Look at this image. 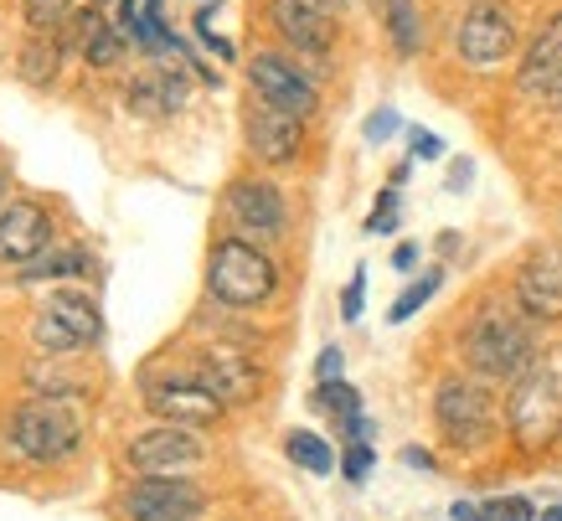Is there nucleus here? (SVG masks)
I'll return each instance as SVG.
<instances>
[{"label": "nucleus", "mask_w": 562, "mask_h": 521, "mask_svg": "<svg viewBox=\"0 0 562 521\" xmlns=\"http://www.w3.org/2000/svg\"><path fill=\"white\" fill-rule=\"evenodd\" d=\"M47 279H88V253H78V248H47L42 258L21 264L16 285H47Z\"/></svg>", "instance_id": "obj_21"}, {"label": "nucleus", "mask_w": 562, "mask_h": 521, "mask_svg": "<svg viewBox=\"0 0 562 521\" xmlns=\"http://www.w3.org/2000/svg\"><path fill=\"white\" fill-rule=\"evenodd\" d=\"M145 408H150L160 423H187V429H206V423L222 419V398L217 392H206L196 377L187 372H171L166 383L160 377H145Z\"/></svg>", "instance_id": "obj_8"}, {"label": "nucleus", "mask_w": 562, "mask_h": 521, "mask_svg": "<svg viewBox=\"0 0 562 521\" xmlns=\"http://www.w3.org/2000/svg\"><path fill=\"white\" fill-rule=\"evenodd\" d=\"M387 32H392V47L403 52H418V42H424V21H418V11H413V0H392L387 5Z\"/></svg>", "instance_id": "obj_24"}, {"label": "nucleus", "mask_w": 562, "mask_h": 521, "mask_svg": "<svg viewBox=\"0 0 562 521\" xmlns=\"http://www.w3.org/2000/svg\"><path fill=\"white\" fill-rule=\"evenodd\" d=\"M206 490L187 475H139L124 490V517L130 521H202Z\"/></svg>", "instance_id": "obj_7"}, {"label": "nucleus", "mask_w": 562, "mask_h": 521, "mask_svg": "<svg viewBox=\"0 0 562 521\" xmlns=\"http://www.w3.org/2000/svg\"><path fill=\"white\" fill-rule=\"evenodd\" d=\"M372 470V444L367 439H351V454H346V480H367Z\"/></svg>", "instance_id": "obj_31"}, {"label": "nucleus", "mask_w": 562, "mask_h": 521, "mask_svg": "<svg viewBox=\"0 0 562 521\" xmlns=\"http://www.w3.org/2000/svg\"><path fill=\"white\" fill-rule=\"evenodd\" d=\"M558 103H562V93H558Z\"/></svg>", "instance_id": "obj_42"}, {"label": "nucleus", "mask_w": 562, "mask_h": 521, "mask_svg": "<svg viewBox=\"0 0 562 521\" xmlns=\"http://www.w3.org/2000/svg\"><path fill=\"white\" fill-rule=\"evenodd\" d=\"M361 300H367V269L351 274V285H346V300H341V315H346V320H361Z\"/></svg>", "instance_id": "obj_33"}, {"label": "nucleus", "mask_w": 562, "mask_h": 521, "mask_svg": "<svg viewBox=\"0 0 562 521\" xmlns=\"http://www.w3.org/2000/svg\"><path fill=\"white\" fill-rule=\"evenodd\" d=\"M181 103H187V78H181V73L150 68L130 84V109H135V114L160 119V114H176Z\"/></svg>", "instance_id": "obj_19"}, {"label": "nucleus", "mask_w": 562, "mask_h": 521, "mask_svg": "<svg viewBox=\"0 0 562 521\" xmlns=\"http://www.w3.org/2000/svg\"><path fill=\"white\" fill-rule=\"evenodd\" d=\"M434 419L454 450H485L495 434V398L470 377H449L434 392Z\"/></svg>", "instance_id": "obj_5"}, {"label": "nucleus", "mask_w": 562, "mask_h": 521, "mask_svg": "<svg viewBox=\"0 0 562 521\" xmlns=\"http://www.w3.org/2000/svg\"><path fill=\"white\" fill-rule=\"evenodd\" d=\"M191 377L206 387V392H217L222 403H248L258 387H263V372H258V362H248V356L238 352H206L191 362Z\"/></svg>", "instance_id": "obj_17"}, {"label": "nucleus", "mask_w": 562, "mask_h": 521, "mask_svg": "<svg viewBox=\"0 0 562 521\" xmlns=\"http://www.w3.org/2000/svg\"><path fill=\"white\" fill-rule=\"evenodd\" d=\"M464 181H470V160H460V166H454V176H449V186H454V191H460Z\"/></svg>", "instance_id": "obj_39"}, {"label": "nucleus", "mask_w": 562, "mask_h": 521, "mask_svg": "<svg viewBox=\"0 0 562 521\" xmlns=\"http://www.w3.org/2000/svg\"><path fill=\"white\" fill-rule=\"evenodd\" d=\"M83 444L78 398H32L5 419V450L26 465H63Z\"/></svg>", "instance_id": "obj_1"}, {"label": "nucleus", "mask_w": 562, "mask_h": 521, "mask_svg": "<svg viewBox=\"0 0 562 521\" xmlns=\"http://www.w3.org/2000/svg\"><path fill=\"white\" fill-rule=\"evenodd\" d=\"M537 521H562V506H552V511H542Z\"/></svg>", "instance_id": "obj_40"}, {"label": "nucleus", "mask_w": 562, "mask_h": 521, "mask_svg": "<svg viewBox=\"0 0 562 521\" xmlns=\"http://www.w3.org/2000/svg\"><path fill=\"white\" fill-rule=\"evenodd\" d=\"M103 320H99V304L88 300L83 289H52L47 304L36 310L32 320V336L42 352H83L88 341H99Z\"/></svg>", "instance_id": "obj_6"}, {"label": "nucleus", "mask_w": 562, "mask_h": 521, "mask_svg": "<svg viewBox=\"0 0 562 521\" xmlns=\"http://www.w3.org/2000/svg\"><path fill=\"white\" fill-rule=\"evenodd\" d=\"M516 300L531 320H562V248L531 253L516 269Z\"/></svg>", "instance_id": "obj_15"}, {"label": "nucleus", "mask_w": 562, "mask_h": 521, "mask_svg": "<svg viewBox=\"0 0 562 521\" xmlns=\"http://www.w3.org/2000/svg\"><path fill=\"white\" fill-rule=\"evenodd\" d=\"M300 145H305V119L269 99H254V109H248V151L263 166H290Z\"/></svg>", "instance_id": "obj_12"}, {"label": "nucleus", "mask_w": 562, "mask_h": 521, "mask_svg": "<svg viewBox=\"0 0 562 521\" xmlns=\"http://www.w3.org/2000/svg\"><path fill=\"white\" fill-rule=\"evenodd\" d=\"M78 47H83V57L93 68H114L124 52V36L114 32V21L103 16V11H83L78 16Z\"/></svg>", "instance_id": "obj_20"}, {"label": "nucleus", "mask_w": 562, "mask_h": 521, "mask_svg": "<svg viewBox=\"0 0 562 521\" xmlns=\"http://www.w3.org/2000/svg\"><path fill=\"white\" fill-rule=\"evenodd\" d=\"M26 387L36 398H83L88 377L83 372H68L63 362H26Z\"/></svg>", "instance_id": "obj_22"}, {"label": "nucleus", "mask_w": 562, "mask_h": 521, "mask_svg": "<svg viewBox=\"0 0 562 521\" xmlns=\"http://www.w3.org/2000/svg\"><path fill=\"white\" fill-rule=\"evenodd\" d=\"M269 16L284 42L300 52H325L336 42V5L330 0H269Z\"/></svg>", "instance_id": "obj_14"}, {"label": "nucleus", "mask_w": 562, "mask_h": 521, "mask_svg": "<svg viewBox=\"0 0 562 521\" xmlns=\"http://www.w3.org/2000/svg\"><path fill=\"white\" fill-rule=\"evenodd\" d=\"M439 279H443L439 269H428L424 279H413V285L403 289L397 300H392V310H387V320H392V325H403V320H413V315H418V310H424V304L434 300V295H439Z\"/></svg>", "instance_id": "obj_26"}, {"label": "nucleus", "mask_w": 562, "mask_h": 521, "mask_svg": "<svg viewBox=\"0 0 562 521\" xmlns=\"http://www.w3.org/2000/svg\"><path fill=\"white\" fill-rule=\"evenodd\" d=\"M284 450H290V459L300 465V470H310V475H330L336 470V454H330V444H325L321 434H290L284 439Z\"/></svg>", "instance_id": "obj_23"}, {"label": "nucleus", "mask_w": 562, "mask_h": 521, "mask_svg": "<svg viewBox=\"0 0 562 521\" xmlns=\"http://www.w3.org/2000/svg\"><path fill=\"white\" fill-rule=\"evenodd\" d=\"M392 264H397V269H413V264H418V248H413V243H403V248L392 253Z\"/></svg>", "instance_id": "obj_37"}, {"label": "nucleus", "mask_w": 562, "mask_h": 521, "mask_svg": "<svg viewBox=\"0 0 562 521\" xmlns=\"http://www.w3.org/2000/svg\"><path fill=\"white\" fill-rule=\"evenodd\" d=\"M464 356L480 377H506L516 383L521 372L537 367V341L516 315H501V310H485V315L470 325L464 336Z\"/></svg>", "instance_id": "obj_4"}, {"label": "nucleus", "mask_w": 562, "mask_h": 521, "mask_svg": "<svg viewBox=\"0 0 562 521\" xmlns=\"http://www.w3.org/2000/svg\"><path fill=\"white\" fill-rule=\"evenodd\" d=\"M248 84H254L258 99L279 103V109H290L300 119H310L321 109V88L310 84L290 57H279V52H258L254 63H248Z\"/></svg>", "instance_id": "obj_11"}, {"label": "nucleus", "mask_w": 562, "mask_h": 521, "mask_svg": "<svg viewBox=\"0 0 562 521\" xmlns=\"http://www.w3.org/2000/svg\"><path fill=\"white\" fill-rule=\"evenodd\" d=\"M206 289L233 310H254L279 289V269L263 248H254L248 237H222L206 264Z\"/></svg>", "instance_id": "obj_2"}, {"label": "nucleus", "mask_w": 562, "mask_h": 521, "mask_svg": "<svg viewBox=\"0 0 562 521\" xmlns=\"http://www.w3.org/2000/svg\"><path fill=\"white\" fill-rule=\"evenodd\" d=\"M403 459H408V465H418V470H428V465H434L424 450H403Z\"/></svg>", "instance_id": "obj_38"}, {"label": "nucleus", "mask_w": 562, "mask_h": 521, "mask_svg": "<svg viewBox=\"0 0 562 521\" xmlns=\"http://www.w3.org/2000/svg\"><path fill=\"white\" fill-rule=\"evenodd\" d=\"M521 93L527 99H558L562 93V11L531 36L527 57H521Z\"/></svg>", "instance_id": "obj_18"}, {"label": "nucleus", "mask_w": 562, "mask_h": 521, "mask_svg": "<svg viewBox=\"0 0 562 521\" xmlns=\"http://www.w3.org/2000/svg\"><path fill=\"white\" fill-rule=\"evenodd\" d=\"M227 218L238 222L243 237H258V243H273V237L284 233V197H279V186L273 181H233L227 186Z\"/></svg>", "instance_id": "obj_13"}, {"label": "nucleus", "mask_w": 562, "mask_h": 521, "mask_svg": "<svg viewBox=\"0 0 562 521\" xmlns=\"http://www.w3.org/2000/svg\"><path fill=\"white\" fill-rule=\"evenodd\" d=\"M397 130H403V119H397V109H376V114L367 119V140H376V145H382V140H392Z\"/></svg>", "instance_id": "obj_30"}, {"label": "nucleus", "mask_w": 562, "mask_h": 521, "mask_svg": "<svg viewBox=\"0 0 562 521\" xmlns=\"http://www.w3.org/2000/svg\"><path fill=\"white\" fill-rule=\"evenodd\" d=\"M454 521H485V511L480 506H470V501H454V511H449Z\"/></svg>", "instance_id": "obj_36"}, {"label": "nucleus", "mask_w": 562, "mask_h": 521, "mask_svg": "<svg viewBox=\"0 0 562 521\" xmlns=\"http://www.w3.org/2000/svg\"><path fill=\"white\" fill-rule=\"evenodd\" d=\"M52 248V222L36 202L0 207V264H32Z\"/></svg>", "instance_id": "obj_16"}, {"label": "nucleus", "mask_w": 562, "mask_h": 521, "mask_svg": "<svg viewBox=\"0 0 562 521\" xmlns=\"http://www.w3.org/2000/svg\"><path fill=\"white\" fill-rule=\"evenodd\" d=\"M0 207H5V176H0Z\"/></svg>", "instance_id": "obj_41"}, {"label": "nucleus", "mask_w": 562, "mask_h": 521, "mask_svg": "<svg viewBox=\"0 0 562 521\" xmlns=\"http://www.w3.org/2000/svg\"><path fill=\"white\" fill-rule=\"evenodd\" d=\"M315 408H321V413H330V419L351 423L361 413V392L351 383H341V377H336V383H321V387H315Z\"/></svg>", "instance_id": "obj_25"}, {"label": "nucleus", "mask_w": 562, "mask_h": 521, "mask_svg": "<svg viewBox=\"0 0 562 521\" xmlns=\"http://www.w3.org/2000/svg\"><path fill=\"white\" fill-rule=\"evenodd\" d=\"M392 222H397V191H382L376 212L367 218V233H392Z\"/></svg>", "instance_id": "obj_32"}, {"label": "nucleus", "mask_w": 562, "mask_h": 521, "mask_svg": "<svg viewBox=\"0 0 562 521\" xmlns=\"http://www.w3.org/2000/svg\"><path fill=\"white\" fill-rule=\"evenodd\" d=\"M413 155H418V160H439L443 155V140L439 135H428V130H413Z\"/></svg>", "instance_id": "obj_34"}, {"label": "nucleus", "mask_w": 562, "mask_h": 521, "mask_svg": "<svg viewBox=\"0 0 562 521\" xmlns=\"http://www.w3.org/2000/svg\"><path fill=\"white\" fill-rule=\"evenodd\" d=\"M506 423H512V439L527 454L547 450L562 434V372L552 367L521 372L512 387V403H506Z\"/></svg>", "instance_id": "obj_3"}, {"label": "nucleus", "mask_w": 562, "mask_h": 521, "mask_svg": "<svg viewBox=\"0 0 562 521\" xmlns=\"http://www.w3.org/2000/svg\"><path fill=\"white\" fill-rule=\"evenodd\" d=\"M341 346H325L321 352V362H315V372H321V383H336V377H341Z\"/></svg>", "instance_id": "obj_35"}, {"label": "nucleus", "mask_w": 562, "mask_h": 521, "mask_svg": "<svg viewBox=\"0 0 562 521\" xmlns=\"http://www.w3.org/2000/svg\"><path fill=\"white\" fill-rule=\"evenodd\" d=\"M21 73H26L32 84H52V78H57V47H52L47 32H36L32 42H26V52H21Z\"/></svg>", "instance_id": "obj_27"}, {"label": "nucleus", "mask_w": 562, "mask_h": 521, "mask_svg": "<svg viewBox=\"0 0 562 521\" xmlns=\"http://www.w3.org/2000/svg\"><path fill=\"white\" fill-rule=\"evenodd\" d=\"M480 511H485V521H537L531 501H521V496H506V501H485Z\"/></svg>", "instance_id": "obj_29"}, {"label": "nucleus", "mask_w": 562, "mask_h": 521, "mask_svg": "<svg viewBox=\"0 0 562 521\" xmlns=\"http://www.w3.org/2000/svg\"><path fill=\"white\" fill-rule=\"evenodd\" d=\"M202 439H196V429H187V423H160V429H150V434L130 439V450H124V459H130V470L139 475H181L191 470V465H202Z\"/></svg>", "instance_id": "obj_9"}, {"label": "nucleus", "mask_w": 562, "mask_h": 521, "mask_svg": "<svg viewBox=\"0 0 562 521\" xmlns=\"http://www.w3.org/2000/svg\"><path fill=\"white\" fill-rule=\"evenodd\" d=\"M454 47H460L464 63H475V68H495V63H506L516 52V21L512 11H501L491 0H480L470 5L460 21V32H454Z\"/></svg>", "instance_id": "obj_10"}, {"label": "nucleus", "mask_w": 562, "mask_h": 521, "mask_svg": "<svg viewBox=\"0 0 562 521\" xmlns=\"http://www.w3.org/2000/svg\"><path fill=\"white\" fill-rule=\"evenodd\" d=\"M72 0H21V16H26V26L32 32H52L57 21H68Z\"/></svg>", "instance_id": "obj_28"}]
</instances>
